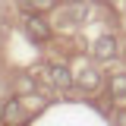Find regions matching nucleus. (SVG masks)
Wrapping results in <instances>:
<instances>
[{"mask_svg": "<svg viewBox=\"0 0 126 126\" xmlns=\"http://www.w3.org/2000/svg\"><path fill=\"white\" fill-rule=\"evenodd\" d=\"M113 126H126V110H120V113L113 117Z\"/></svg>", "mask_w": 126, "mask_h": 126, "instance_id": "9", "label": "nucleus"}, {"mask_svg": "<svg viewBox=\"0 0 126 126\" xmlns=\"http://www.w3.org/2000/svg\"><path fill=\"white\" fill-rule=\"evenodd\" d=\"M92 54H94V60H101V63L117 60V54H120V47H117V38H113V35H101V38L92 44Z\"/></svg>", "mask_w": 126, "mask_h": 126, "instance_id": "1", "label": "nucleus"}, {"mask_svg": "<svg viewBox=\"0 0 126 126\" xmlns=\"http://www.w3.org/2000/svg\"><path fill=\"white\" fill-rule=\"evenodd\" d=\"M22 120H25V117H22V107H19V101H10V104L3 107V123H6V126H19Z\"/></svg>", "mask_w": 126, "mask_h": 126, "instance_id": "6", "label": "nucleus"}, {"mask_svg": "<svg viewBox=\"0 0 126 126\" xmlns=\"http://www.w3.org/2000/svg\"><path fill=\"white\" fill-rule=\"evenodd\" d=\"M47 73H50V82H54L57 88H69V85H73V73H69L66 66H50Z\"/></svg>", "mask_w": 126, "mask_h": 126, "instance_id": "4", "label": "nucleus"}, {"mask_svg": "<svg viewBox=\"0 0 126 126\" xmlns=\"http://www.w3.org/2000/svg\"><path fill=\"white\" fill-rule=\"evenodd\" d=\"M98 82H101V76H98L94 69H82V73H79V85H82L85 92H92V88H98Z\"/></svg>", "mask_w": 126, "mask_h": 126, "instance_id": "7", "label": "nucleus"}, {"mask_svg": "<svg viewBox=\"0 0 126 126\" xmlns=\"http://www.w3.org/2000/svg\"><path fill=\"white\" fill-rule=\"evenodd\" d=\"M85 16H88V3L85 0H76V3H69V6L60 10V22L76 25V22H85Z\"/></svg>", "mask_w": 126, "mask_h": 126, "instance_id": "3", "label": "nucleus"}, {"mask_svg": "<svg viewBox=\"0 0 126 126\" xmlns=\"http://www.w3.org/2000/svg\"><path fill=\"white\" fill-rule=\"evenodd\" d=\"M25 3H29V10H35V13H44V10H54L57 0H25Z\"/></svg>", "mask_w": 126, "mask_h": 126, "instance_id": "8", "label": "nucleus"}, {"mask_svg": "<svg viewBox=\"0 0 126 126\" xmlns=\"http://www.w3.org/2000/svg\"><path fill=\"white\" fill-rule=\"evenodd\" d=\"M110 98L113 101H126V73H113L110 76Z\"/></svg>", "mask_w": 126, "mask_h": 126, "instance_id": "5", "label": "nucleus"}, {"mask_svg": "<svg viewBox=\"0 0 126 126\" xmlns=\"http://www.w3.org/2000/svg\"><path fill=\"white\" fill-rule=\"evenodd\" d=\"M25 32H29L32 41H47V38H50V25H47V22H44L38 13L25 16Z\"/></svg>", "mask_w": 126, "mask_h": 126, "instance_id": "2", "label": "nucleus"}]
</instances>
